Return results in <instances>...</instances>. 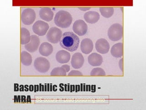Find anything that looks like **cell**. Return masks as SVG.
I'll return each instance as SVG.
<instances>
[{
    "label": "cell",
    "instance_id": "cell-26",
    "mask_svg": "<svg viewBox=\"0 0 146 110\" xmlns=\"http://www.w3.org/2000/svg\"><path fill=\"white\" fill-rule=\"evenodd\" d=\"M63 68H64V69L66 70V72H69V71L70 70V66L67 64H65V65H64L62 66Z\"/></svg>",
    "mask_w": 146,
    "mask_h": 110
},
{
    "label": "cell",
    "instance_id": "cell-7",
    "mask_svg": "<svg viewBox=\"0 0 146 110\" xmlns=\"http://www.w3.org/2000/svg\"><path fill=\"white\" fill-rule=\"evenodd\" d=\"M49 28V26L48 23L43 21L38 20L34 23L32 29L34 33L42 36L46 34Z\"/></svg>",
    "mask_w": 146,
    "mask_h": 110
},
{
    "label": "cell",
    "instance_id": "cell-36",
    "mask_svg": "<svg viewBox=\"0 0 146 110\" xmlns=\"http://www.w3.org/2000/svg\"><path fill=\"white\" fill-rule=\"evenodd\" d=\"M39 85H40V89H39V91H42V89H41V84H39Z\"/></svg>",
    "mask_w": 146,
    "mask_h": 110
},
{
    "label": "cell",
    "instance_id": "cell-18",
    "mask_svg": "<svg viewBox=\"0 0 146 110\" xmlns=\"http://www.w3.org/2000/svg\"><path fill=\"white\" fill-rule=\"evenodd\" d=\"M111 52L112 56L116 58L123 56V43H118L113 45L111 48Z\"/></svg>",
    "mask_w": 146,
    "mask_h": 110
},
{
    "label": "cell",
    "instance_id": "cell-23",
    "mask_svg": "<svg viewBox=\"0 0 146 110\" xmlns=\"http://www.w3.org/2000/svg\"><path fill=\"white\" fill-rule=\"evenodd\" d=\"M106 73L102 68H96L93 69L90 72L91 76H105Z\"/></svg>",
    "mask_w": 146,
    "mask_h": 110
},
{
    "label": "cell",
    "instance_id": "cell-13",
    "mask_svg": "<svg viewBox=\"0 0 146 110\" xmlns=\"http://www.w3.org/2000/svg\"><path fill=\"white\" fill-rule=\"evenodd\" d=\"M40 18L47 22H49L53 19L54 13L51 8L44 7L40 9L39 13Z\"/></svg>",
    "mask_w": 146,
    "mask_h": 110
},
{
    "label": "cell",
    "instance_id": "cell-15",
    "mask_svg": "<svg viewBox=\"0 0 146 110\" xmlns=\"http://www.w3.org/2000/svg\"><path fill=\"white\" fill-rule=\"evenodd\" d=\"M84 17L86 22L89 23L94 24L98 22L100 19V16L97 11H89L84 14Z\"/></svg>",
    "mask_w": 146,
    "mask_h": 110
},
{
    "label": "cell",
    "instance_id": "cell-8",
    "mask_svg": "<svg viewBox=\"0 0 146 110\" xmlns=\"http://www.w3.org/2000/svg\"><path fill=\"white\" fill-rule=\"evenodd\" d=\"M73 31L79 36H84L88 30V26L83 20L75 21L73 25Z\"/></svg>",
    "mask_w": 146,
    "mask_h": 110
},
{
    "label": "cell",
    "instance_id": "cell-27",
    "mask_svg": "<svg viewBox=\"0 0 146 110\" xmlns=\"http://www.w3.org/2000/svg\"><path fill=\"white\" fill-rule=\"evenodd\" d=\"M78 8L80 10L83 11H86L88 10L89 9H90V7H79Z\"/></svg>",
    "mask_w": 146,
    "mask_h": 110
},
{
    "label": "cell",
    "instance_id": "cell-21",
    "mask_svg": "<svg viewBox=\"0 0 146 110\" xmlns=\"http://www.w3.org/2000/svg\"><path fill=\"white\" fill-rule=\"evenodd\" d=\"M100 11L102 16L106 18H109L113 15L114 9L113 7H100Z\"/></svg>",
    "mask_w": 146,
    "mask_h": 110
},
{
    "label": "cell",
    "instance_id": "cell-28",
    "mask_svg": "<svg viewBox=\"0 0 146 110\" xmlns=\"http://www.w3.org/2000/svg\"><path fill=\"white\" fill-rule=\"evenodd\" d=\"M21 102H23V103L27 102V99L26 96H24V95H22V96H21Z\"/></svg>",
    "mask_w": 146,
    "mask_h": 110
},
{
    "label": "cell",
    "instance_id": "cell-30",
    "mask_svg": "<svg viewBox=\"0 0 146 110\" xmlns=\"http://www.w3.org/2000/svg\"><path fill=\"white\" fill-rule=\"evenodd\" d=\"M27 102L31 103V99L30 95H27Z\"/></svg>",
    "mask_w": 146,
    "mask_h": 110
},
{
    "label": "cell",
    "instance_id": "cell-11",
    "mask_svg": "<svg viewBox=\"0 0 146 110\" xmlns=\"http://www.w3.org/2000/svg\"><path fill=\"white\" fill-rule=\"evenodd\" d=\"M84 62L83 56L80 53L77 52L73 55L71 63L73 68L78 69L82 68Z\"/></svg>",
    "mask_w": 146,
    "mask_h": 110
},
{
    "label": "cell",
    "instance_id": "cell-29",
    "mask_svg": "<svg viewBox=\"0 0 146 110\" xmlns=\"http://www.w3.org/2000/svg\"><path fill=\"white\" fill-rule=\"evenodd\" d=\"M18 84H14V91H19V88H18Z\"/></svg>",
    "mask_w": 146,
    "mask_h": 110
},
{
    "label": "cell",
    "instance_id": "cell-9",
    "mask_svg": "<svg viewBox=\"0 0 146 110\" xmlns=\"http://www.w3.org/2000/svg\"><path fill=\"white\" fill-rule=\"evenodd\" d=\"M110 46L107 40L104 38L99 39L96 42V50L101 54H106L109 51Z\"/></svg>",
    "mask_w": 146,
    "mask_h": 110
},
{
    "label": "cell",
    "instance_id": "cell-16",
    "mask_svg": "<svg viewBox=\"0 0 146 110\" xmlns=\"http://www.w3.org/2000/svg\"><path fill=\"white\" fill-rule=\"evenodd\" d=\"M70 53L65 50H60L56 53V59L58 63L64 64L68 62L70 59Z\"/></svg>",
    "mask_w": 146,
    "mask_h": 110
},
{
    "label": "cell",
    "instance_id": "cell-19",
    "mask_svg": "<svg viewBox=\"0 0 146 110\" xmlns=\"http://www.w3.org/2000/svg\"><path fill=\"white\" fill-rule=\"evenodd\" d=\"M20 43L21 45H26L31 41L29 31L25 28H21L20 30Z\"/></svg>",
    "mask_w": 146,
    "mask_h": 110
},
{
    "label": "cell",
    "instance_id": "cell-32",
    "mask_svg": "<svg viewBox=\"0 0 146 110\" xmlns=\"http://www.w3.org/2000/svg\"><path fill=\"white\" fill-rule=\"evenodd\" d=\"M20 88L19 91H24V86L23 85H20Z\"/></svg>",
    "mask_w": 146,
    "mask_h": 110
},
{
    "label": "cell",
    "instance_id": "cell-10",
    "mask_svg": "<svg viewBox=\"0 0 146 110\" xmlns=\"http://www.w3.org/2000/svg\"><path fill=\"white\" fill-rule=\"evenodd\" d=\"M40 45V40L36 35H32L31 36L30 42L25 45V49L29 52H35Z\"/></svg>",
    "mask_w": 146,
    "mask_h": 110
},
{
    "label": "cell",
    "instance_id": "cell-6",
    "mask_svg": "<svg viewBox=\"0 0 146 110\" xmlns=\"http://www.w3.org/2000/svg\"><path fill=\"white\" fill-rule=\"evenodd\" d=\"M62 32L58 28L53 27L49 29L46 35V38L49 42L56 44L58 43L61 39Z\"/></svg>",
    "mask_w": 146,
    "mask_h": 110
},
{
    "label": "cell",
    "instance_id": "cell-31",
    "mask_svg": "<svg viewBox=\"0 0 146 110\" xmlns=\"http://www.w3.org/2000/svg\"><path fill=\"white\" fill-rule=\"evenodd\" d=\"M29 91H33L34 90V86L33 85H30L29 86Z\"/></svg>",
    "mask_w": 146,
    "mask_h": 110
},
{
    "label": "cell",
    "instance_id": "cell-25",
    "mask_svg": "<svg viewBox=\"0 0 146 110\" xmlns=\"http://www.w3.org/2000/svg\"><path fill=\"white\" fill-rule=\"evenodd\" d=\"M119 66L121 71H123V58H121L119 61Z\"/></svg>",
    "mask_w": 146,
    "mask_h": 110
},
{
    "label": "cell",
    "instance_id": "cell-20",
    "mask_svg": "<svg viewBox=\"0 0 146 110\" xmlns=\"http://www.w3.org/2000/svg\"><path fill=\"white\" fill-rule=\"evenodd\" d=\"M20 58L21 63L24 65L28 66L32 64V56L26 51H23L21 52Z\"/></svg>",
    "mask_w": 146,
    "mask_h": 110
},
{
    "label": "cell",
    "instance_id": "cell-2",
    "mask_svg": "<svg viewBox=\"0 0 146 110\" xmlns=\"http://www.w3.org/2000/svg\"><path fill=\"white\" fill-rule=\"evenodd\" d=\"M72 15L68 11L60 10L57 12L54 18V22L57 26L61 28L69 27L72 23Z\"/></svg>",
    "mask_w": 146,
    "mask_h": 110
},
{
    "label": "cell",
    "instance_id": "cell-34",
    "mask_svg": "<svg viewBox=\"0 0 146 110\" xmlns=\"http://www.w3.org/2000/svg\"><path fill=\"white\" fill-rule=\"evenodd\" d=\"M36 85H34V92H36V91H37L36 90Z\"/></svg>",
    "mask_w": 146,
    "mask_h": 110
},
{
    "label": "cell",
    "instance_id": "cell-1",
    "mask_svg": "<svg viewBox=\"0 0 146 110\" xmlns=\"http://www.w3.org/2000/svg\"><path fill=\"white\" fill-rule=\"evenodd\" d=\"M59 42L62 48L69 52H73L79 47L80 40L79 37L73 32H66L62 34Z\"/></svg>",
    "mask_w": 146,
    "mask_h": 110
},
{
    "label": "cell",
    "instance_id": "cell-3",
    "mask_svg": "<svg viewBox=\"0 0 146 110\" xmlns=\"http://www.w3.org/2000/svg\"><path fill=\"white\" fill-rule=\"evenodd\" d=\"M123 27L121 24L115 23L109 28L108 36L110 40L113 41L120 40L123 37Z\"/></svg>",
    "mask_w": 146,
    "mask_h": 110
},
{
    "label": "cell",
    "instance_id": "cell-14",
    "mask_svg": "<svg viewBox=\"0 0 146 110\" xmlns=\"http://www.w3.org/2000/svg\"><path fill=\"white\" fill-rule=\"evenodd\" d=\"M88 62L93 66H99L102 63V56L97 53H93L89 55L88 57Z\"/></svg>",
    "mask_w": 146,
    "mask_h": 110
},
{
    "label": "cell",
    "instance_id": "cell-33",
    "mask_svg": "<svg viewBox=\"0 0 146 110\" xmlns=\"http://www.w3.org/2000/svg\"><path fill=\"white\" fill-rule=\"evenodd\" d=\"M29 87V86L28 85H26L24 86V88H25L24 91H29V89L28 88V87Z\"/></svg>",
    "mask_w": 146,
    "mask_h": 110
},
{
    "label": "cell",
    "instance_id": "cell-4",
    "mask_svg": "<svg viewBox=\"0 0 146 110\" xmlns=\"http://www.w3.org/2000/svg\"><path fill=\"white\" fill-rule=\"evenodd\" d=\"M36 15L35 11L32 8H27L24 9L21 15V20L25 25L32 24L35 20Z\"/></svg>",
    "mask_w": 146,
    "mask_h": 110
},
{
    "label": "cell",
    "instance_id": "cell-24",
    "mask_svg": "<svg viewBox=\"0 0 146 110\" xmlns=\"http://www.w3.org/2000/svg\"><path fill=\"white\" fill-rule=\"evenodd\" d=\"M68 76H83L82 72L76 70H72L68 74Z\"/></svg>",
    "mask_w": 146,
    "mask_h": 110
},
{
    "label": "cell",
    "instance_id": "cell-5",
    "mask_svg": "<svg viewBox=\"0 0 146 110\" xmlns=\"http://www.w3.org/2000/svg\"><path fill=\"white\" fill-rule=\"evenodd\" d=\"M34 66L36 71L41 73H45L49 70L50 62L44 57H39L35 60Z\"/></svg>",
    "mask_w": 146,
    "mask_h": 110
},
{
    "label": "cell",
    "instance_id": "cell-17",
    "mask_svg": "<svg viewBox=\"0 0 146 110\" xmlns=\"http://www.w3.org/2000/svg\"><path fill=\"white\" fill-rule=\"evenodd\" d=\"M53 47L51 44L43 42L40 45L39 48V52L43 56H48L52 53Z\"/></svg>",
    "mask_w": 146,
    "mask_h": 110
},
{
    "label": "cell",
    "instance_id": "cell-12",
    "mask_svg": "<svg viewBox=\"0 0 146 110\" xmlns=\"http://www.w3.org/2000/svg\"><path fill=\"white\" fill-rule=\"evenodd\" d=\"M93 43L89 38H85L82 40L80 45L81 52L85 54L91 52L93 49Z\"/></svg>",
    "mask_w": 146,
    "mask_h": 110
},
{
    "label": "cell",
    "instance_id": "cell-22",
    "mask_svg": "<svg viewBox=\"0 0 146 110\" xmlns=\"http://www.w3.org/2000/svg\"><path fill=\"white\" fill-rule=\"evenodd\" d=\"M66 70L62 66L53 69L50 75L51 76H66Z\"/></svg>",
    "mask_w": 146,
    "mask_h": 110
},
{
    "label": "cell",
    "instance_id": "cell-35",
    "mask_svg": "<svg viewBox=\"0 0 146 110\" xmlns=\"http://www.w3.org/2000/svg\"><path fill=\"white\" fill-rule=\"evenodd\" d=\"M17 97H18V100H19V102H21V101H20L21 96H20V95H18V96H17Z\"/></svg>",
    "mask_w": 146,
    "mask_h": 110
},
{
    "label": "cell",
    "instance_id": "cell-37",
    "mask_svg": "<svg viewBox=\"0 0 146 110\" xmlns=\"http://www.w3.org/2000/svg\"><path fill=\"white\" fill-rule=\"evenodd\" d=\"M46 86H47V85H45V91H47V89H46Z\"/></svg>",
    "mask_w": 146,
    "mask_h": 110
}]
</instances>
